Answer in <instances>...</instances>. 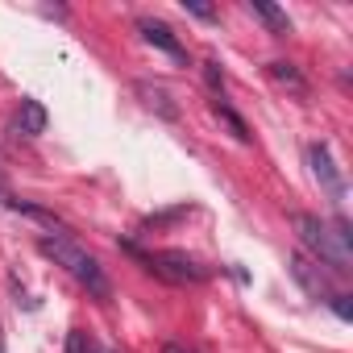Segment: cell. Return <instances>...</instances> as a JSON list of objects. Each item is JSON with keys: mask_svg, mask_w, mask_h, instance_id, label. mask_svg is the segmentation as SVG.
Returning a JSON list of instances; mask_svg holds the SVG:
<instances>
[{"mask_svg": "<svg viewBox=\"0 0 353 353\" xmlns=\"http://www.w3.org/2000/svg\"><path fill=\"white\" fill-rule=\"evenodd\" d=\"M291 229L299 237V245L307 250V258L316 266H328L336 274L353 270V229L345 216L336 221H320L312 212H291Z\"/></svg>", "mask_w": 353, "mask_h": 353, "instance_id": "cell-1", "label": "cell"}, {"mask_svg": "<svg viewBox=\"0 0 353 353\" xmlns=\"http://www.w3.org/2000/svg\"><path fill=\"white\" fill-rule=\"evenodd\" d=\"M38 250L54 262V266H63L88 295H96V299H108L112 295V287H108V274H104V266L83 250V245H75L67 233H59V237H38Z\"/></svg>", "mask_w": 353, "mask_h": 353, "instance_id": "cell-2", "label": "cell"}, {"mask_svg": "<svg viewBox=\"0 0 353 353\" xmlns=\"http://www.w3.org/2000/svg\"><path fill=\"white\" fill-rule=\"evenodd\" d=\"M125 254H133L150 274H158V279H166V283H204L212 270L204 266V262H196L192 254H183V250H158V254H141L137 245H129L125 241Z\"/></svg>", "mask_w": 353, "mask_h": 353, "instance_id": "cell-3", "label": "cell"}, {"mask_svg": "<svg viewBox=\"0 0 353 353\" xmlns=\"http://www.w3.org/2000/svg\"><path fill=\"white\" fill-rule=\"evenodd\" d=\"M307 166H312V179L320 183L324 200L341 212V204H345V179H341V166L332 162L328 141H312V145H307Z\"/></svg>", "mask_w": 353, "mask_h": 353, "instance_id": "cell-4", "label": "cell"}, {"mask_svg": "<svg viewBox=\"0 0 353 353\" xmlns=\"http://www.w3.org/2000/svg\"><path fill=\"white\" fill-rule=\"evenodd\" d=\"M287 270H291V279L303 287V295H307V299L328 303V299L336 295V287L328 283V274H324V270H320L307 254H291V258H287Z\"/></svg>", "mask_w": 353, "mask_h": 353, "instance_id": "cell-5", "label": "cell"}, {"mask_svg": "<svg viewBox=\"0 0 353 353\" xmlns=\"http://www.w3.org/2000/svg\"><path fill=\"white\" fill-rule=\"evenodd\" d=\"M137 34H141V42H150L154 50H162V54H170L174 63H183V67H188V50H183V42H179V38H174V30H170V26L154 21V17H141V21H137Z\"/></svg>", "mask_w": 353, "mask_h": 353, "instance_id": "cell-6", "label": "cell"}, {"mask_svg": "<svg viewBox=\"0 0 353 353\" xmlns=\"http://www.w3.org/2000/svg\"><path fill=\"white\" fill-rule=\"evenodd\" d=\"M245 13L262 17V21L270 26V34H274V38H287V34H291V17H287L279 5H266V0H250V5H245Z\"/></svg>", "mask_w": 353, "mask_h": 353, "instance_id": "cell-7", "label": "cell"}, {"mask_svg": "<svg viewBox=\"0 0 353 353\" xmlns=\"http://www.w3.org/2000/svg\"><path fill=\"white\" fill-rule=\"evenodd\" d=\"M26 137H38V133H46V108L38 104V100H21V108H17V121H13Z\"/></svg>", "mask_w": 353, "mask_h": 353, "instance_id": "cell-8", "label": "cell"}, {"mask_svg": "<svg viewBox=\"0 0 353 353\" xmlns=\"http://www.w3.org/2000/svg\"><path fill=\"white\" fill-rule=\"evenodd\" d=\"M266 75H270L279 88H291L295 96H303V92H307V79L299 75V67H295V63H283V59H279V63H270V67H266Z\"/></svg>", "mask_w": 353, "mask_h": 353, "instance_id": "cell-9", "label": "cell"}, {"mask_svg": "<svg viewBox=\"0 0 353 353\" xmlns=\"http://www.w3.org/2000/svg\"><path fill=\"white\" fill-rule=\"evenodd\" d=\"M137 96L145 100V108H154V112H158V117H166V121H174V117H179V108L170 104V96H166L158 83H137Z\"/></svg>", "mask_w": 353, "mask_h": 353, "instance_id": "cell-10", "label": "cell"}, {"mask_svg": "<svg viewBox=\"0 0 353 353\" xmlns=\"http://www.w3.org/2000/svg\"><path fill=\"white\" fill-rule=\"evenodd\" d=\"M212 112H216V121H225V125H229V133H233L241 145L250 141V125H245V121H241V117H237V112H233L225 100H212Z\"/></svg>", "mask_w": 353, "mask_h": 353, "instance_id": "cell-11", "label": "cell"}, {"mask_svg": "<svg viewBox=\"0 0 353 353\" xmlns=\"http://www.w3.org/2000/svg\"><path fill=\"white\" fill-rule=\"evenodd\" d=\"M67 353H100V349H96V341H92L88 332H79V328H75V332L67 336Z\"/></svg>", "mask_w": 353, "mask_h": 353, "instance_id": "cell-12", "label": "cell"}, {"mask_svg": "<svg viewBox=\"0 0 353 353\" xmlns=\"http://www.w3.org/2000/svg\"><path fill=\"white\" fill-rule=\"evenodd\" d=\"M204 79H208L212 96H216V100H225V75H221V67H216V63H204Z\"/></svg>", "mask_w": 353, "mask_h": 353, "instance_id": "cell-13", "label": "cell"}, {"mask_svg": "<svg viewBox=\"0 0 353 353\" xmlns=\"http://www.w3.org/2000/svg\"><path fill=\"white\" fill-rule=\"evenodd\" d=\"M328 307L341 316V320H353V295H345V291H336L332 299H328Z\"/></svg>", "mask_w": 353, "mask_h": 353, "instance_id": "cell-14", "label": "cell"}, {"mask_svg": "<svg viewBox=\"0 0 353 353\" xmlns=\"http://www.w3.org/2000/svg\"><path fill=\"white\" fill-rule=\"evenodd\" d=\"M183 9H188L192 17H200V21H212V17H216V9H212V5H200V0H183Z\"/></svg>", "mask_w": 353, "mask_h": 353, "instance_id": "cell-15", "label": "cell"}, {"mask_svg": "<svg viewBox=\"0 0 353 353\" xmlns=\"http://www.w3.org/2000/svg\"><path fill=\"white\" fill-rule=\"evenodd\" d=\"M162 353H183V349H179V345H166V349H162Z\"/></svg>", "mask_w": 353, "mask_h": 353, "instance_id": "cell-16", "label": "cell"}]
</instances>
